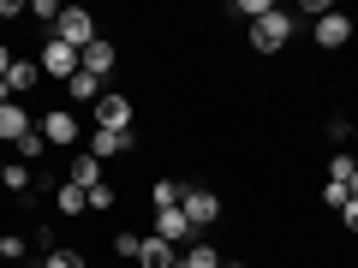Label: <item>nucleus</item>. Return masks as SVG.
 <instances>
[{"mask_svg":"<svg viewBox=\"0 0 358 268\" xmlns=\"http://www.w3.org/2000/svg\"><path fill=\"white\" fill-rule=\"evenodd\" d=\"M352 173H358V155H334V161H329V179H341V185H346Z\"/></svg>","mask_w":358,"mask_h":268,"instance_id":"obj_23","label":"nucleus"},{"mask_svg":"<svg viewBox=\"0 0 358 268\" xmlns=\"http://www.w3.org/2000/svg\"><path fill=\"white\" fill-rule=\"evenodd\" d=\"M42 72H48V77H60V84H72V77H78V66H84V54H78V48H66V42H42Z\"/></svg>","mask_w":358,"mask_h":268,"instance_id":"obj_3","label":"nucleus"},{"mask_svg":"<svg viewBox=\"0 0 358 268\" xmlns=\"http://www.w3.org/2000/svg\"><path fill=\"white\" fill-rule=\"evenodd\" d=\"M138 268H179V244H167V239H143L138 244Z\"/></svg>","mask_w":358,"mask_h":268,"instance_id":"obj_8","label":"nucleus"},{"mask_svg":"<svg viewBox=\"0 0 358 268\" xmlns=\"http://www.w3.org/2000/svg\"><path fill=\"white\" fill-rule=\"evenodd\" d=\"M66 89H72V102H84V107H96V102H102V96H108V89H102V77H90L84 66H78V77H72V84H66Z\"/></svg>","mask_w":358,"mask_h":268,"instance_id":"obj_15","label":"nucleus"},{"mask_svg":"<svg viewBox=\"0 0 358 268\" xmlns=\"http://www.w3.org/2000/svg\"><path fill=\"white\" fill-rule=\"evenodd\" d=\"M179 197H185V191H179L173 179H155V185H150V203H155V215H162V209H179Z\"/></svg>","mask_w":358,"mask_h":268,"instance_id":"obj_18","label":"nucleus"},{"mask_svg":"<svg viewBox=\"0 0 358 268\" xmlns=\"http://www.w3.org/2000/svg\"><path fill=\"white\" fill-rule=\"evenodd\" d=\"M221 268H239V262H221Z\"/></svg>","mask_w":358,"mask_h":268,"instance_id":"obj_32","label":"nucleus"},{"mask_svg":"<svg viewBox=\"0 0 358 268\" xmlns=\"http://www.w3.org/2000/svg\"><path fill=\"white\" fill-rule=\"evenodd\" d=\"M42 268H84V251H60V244H54Z\"/></svg>","mask_w":358,"mask_h":268,"instance_id":"obj_21","label":"nucleus"},{"mask_svg":"<svg viewBox=\"0 0 358 268\" xmlns=\"http://www.w3.org/2000/svg\"><path fill=\"white\" fill-rule=\"evenodd\" d=\"M6 256H24V239H18V232H0V262H6Z\"/></svg>","mask_w":358,"mask_h":268,"instance_id":"obj_24","label":"nucleus"},{"mask_svg":"<svg viewBox=\"0 0 358 268\" xmlns=\"http://www.w3.org/2000/svg\"><path fill=\"white\" fill-rule=\"evenodd\" d=\"M346 191H352V197H358V173H352V179H346Z\"/></svg>","mask_w":358,"mask_h":268,"instance_id":"obj_30","label":"nucleus"},{"mask_svg":"<svg viewBox=\"0 0 358 268\" xmlns=\"http://www.w3.org/2000/svg\"><path fill=\"white\" fill-rule=\"evenodd\" d=\"M179 209H185V221H192V227H215V221L227 215V209H221V197H215V191H203V185L179 197Z\"/></svg>","mask_w":358,"mask_h":268,"instance_id":"obj_5","label":"nucleus"},{"mask_svg":"<svg viewBox=\"0 0 358 268\" xmlns=\"http://www.w3.org/2000/svg\"><path fill=\"white\" fill-rule=\"evenodd\" d=\"M96 131H131V96H102V102L90 107Z\"/></svg>","mask_w":358,"mask_h":268,"instance_id":"obj_6","label":"nucleus"},{"mask_svg":"<svg viewBox=\"0 0 358 268\" xmlns=\"http://www.w3.org/2000/svg\"><path fill=\"white\" fill-rule=\"evenodd\" d=\"M352 42V18L346 13H322L317 18V48H346Z\"/></svg>","mask_w":358,"mask_h":268,"instance_id":"obj_7","label":"nucleus"},{"mask_svg":"<svg viewBox=\"0 0 358 268\" xmlns=\"http://www.w3.org/2000/svg\"><path fill=\"white\" fill-rule=\"evenodd\" d=\"M322 203H329V209H346V203H352V191H346L341 179H329V185H322Z\"/></svg>","mask_w":358,"mask_h":268,"instance_id":"obj_22","label":"nucleus"},{"mask_svg":"<svg viewBox=\"0 0 358 268\" xmlns=\"http://www.w3.org/2000/svg\"><path fill=\"white\" fill-rule=\"evenodd\" d=\"M36 72H42L36 60H13V72H6V89H13V96H24V89L36 84Z\"/></svg>","mask_w":358,"mask_h":268,"instance_id":"obj_17","label":"nucleus"},{"mask_svg":"<svg viewBox=\"0 0 358 268\" xmlns=\"http://www.w3.org/2000/svg\"><path fill=\"white\" fill-rule=\"evenodd\" d=\"M90 209H114V185H108V179L96 185V191H90Z\"/></svg>","mask_w":358,"mask_h":268,"instance_id":"obj_25","label":"nucleus"},{"mask_svg":"<svg viewBox=\"0 0 358 268\" xmlns=\"http://www.w3.org/2000/svg\"><path fill=\"white\" fill-rule=\"evenodd\" d=\"M54 42H66V48H78V54H84L90 42H96V18H90L84 6H66V13L54 18Z\"/></svg>","mask_w":358,"mask_h":268,"instance_id":"obj_2","label":"nucleus"},{"mask_svg":"<svg viewBox=\"0 0 358 268\" xmlns=\"http://www.w3.org/2000/svg\"><path fill=\"white\" fill-rule=\"evenodd\" d=\"M138 244H143L138 232H120V239H114V251H120V256H131V262H138Z\"/></svg>","mask_w":358,"mask_h":268,"instance_id":"obj_26","label":"nucleus"},{"mask_svg":"<svg viewBox=\"0 0 358 268\" xmlns=\"http://www.w3.org/2000/svg\"><path fill=\"white\" fill-rule=\"evenodd\" d=\"M0 179H6V161H0Z\"/></svg>","mask_w":358,"mask_h":268,"instance_id":"obj_31","label":"nucleus"},{"mask_svg":"<svg viewBox=\"0 0 358 268\" xmlns=\"http://www.w3.org/2000/svg\"><path fill=\"white\" fill-rule=\"evenodd\" d=\"M6 191H30V161H6V179H0Z\"/></svg>","mask_w":358,"mask_h":268,"instance_id":"obj_19","label":"nucleus"},{"mask_svg":"<svg viewBox=\"0 0 358 268\" xmlns=\"http://www.w3.org/2000/svg\"><path fill=\"white\" fill-rule=\"evenodd\" d=\"M114 66H120V48H114V42H102V36H96V42L84 48V72H90V77H108Z\"/></svg>","mask_w":358,"mask_h":268,"instance_id":"obj_11","label":"nucleus"},{"mask_svg":"<svg viewBox=\"0 0 358 268\" xmlns=\"http://www.w3.org/2000/svg\"><path fill=\"white\" fill-rule=\"evenodd\" d=\"M6 72H13V48H0V77H6Z\"/></svg>","mask_w":358,"mask_h":268,"instance_id":"obj_29","label":"nucleus"},{"mask_svg":"<svg viewBox=\"0 0 358 268\" xmlns=\"http://www.w3.org/2000/svg\"><path fill=\"white\" fill-rule=\"evenodd\" d=\"M192 221H185V209H162V215H155V239H167V244H185L192 239Z\"/></svg>","mask_w":358,"mask_h":268,"instance_id":"obj_10","label":"nucleus"},{"mask_svg":"<svg viewBox=\"0 0 358 268\" xmlns=\"http://www.w3.org/2000/svg\"><path fill=\"white\" fill-rule=\"evenodd\" d=\"M287 42H293V18H287L281 6H268V13L251 24V48L257 54H275V48H287Z\"/></svg>","mask_w":358,"mask_h":268,"instance_id":"obj_1","label":"nucleus"},{"mask_svg":"<svg viewBox=\"0 0 358 268\" xmlns=\"http://www.w3.org/2000/svg\"><path fill=\"white\" fill-rule=\"evenodd\" d=\"M66 179L84 185V191H96V185H102V161H96V155H72V161H66Z\"/></svg>","mask_w":358,"mask_h":268,"instance_id":"obj_13","label":"nucleus"},{"mask_svg":"<svg viewBox=\"0 0 358 268\" xmlns=\"http://www.w3.org/2000/svg\"><path fill=\"white\" fill-rule=\"evenodd\" d=\"M24 131H36V119H30L18 102H6V107H0V143H18Z\"/></svg>","mask_w":358,"mask_h":268,"instance_id":"obj_12","label":"nucleus"},{"mask_svg":"<svg viewBox=\"0 0 358 268\" xmlns=\"http://www.w3.org/2000/svg\"><path fill=\"white\" fill-rule=\"evenodd\" d=\"M221 262H227V256H221L215 244H192V251L179 256V268H221Z\"/></svg>","mask_w":358,"mask_h":268,"instance_id":"obj_16","label":"nucleus"},{"mask_svg":"<svg viewBox=\"0 0 358 268\" xmlns=\"http://www.w3.org/2000/svg\"><path fill=\"white\" fill-rule=\"evenodd\" d=\"M30 13H36V18H60L66 6H60V0H30Z\"/></svg>","mask_w":358,"mask_h":268,"instance_id":"obj_27","label":"nucleus"},{"mask_svg":"<svg viewBox=\"0 0 358 268\" xmlns=\"http://www.w3.org/2000/svg\"><path fill=\"white\" fill-rule=\"evenodd\" d=\"M36 131H42V143H48V149H72V143H78V114H66V107H48Z\"/></svg>","mask_w":358,"mask_h":268,"instance_id":"obj_4","label":"nucleus"},{"mask_svg":"<svg viewBox=\"0 0 358 268\" xmlns=\"http://www.w3.org/2000/svg\"><path fill=\"white\" fill-rule=\"evenodd\" d=\"M131 131H96V137H90V155H96V161H120V155H131Z\"/></svg>","mask_w":358,"mask_h":268,"instance_id":"obj_9","label":"nucleus"},{"mask_svg":"<svg viewBox=\"0 0 358 268\" xmlns=\"http://www.w3.org/2000/svg\"><path fill=\"white\" fill-rule=\"evenodd\" d=\"M341 221H346V232H358V197H352V203L341 209Z\"/></svg>","mask_w":358,"mask_h":268,"instance_id":"obj_28","label":"nucleus"},{"mask_svg":"<svg viewBox=\"0 0 358 268\" xmlns=\"http://www.w3.org/2000/svg\"><path fill=\"white\" fill-rule=\"evenodd\" d=\"M36 268H42V262H36Z\"/></svg>","mask_w":358,"mask_h":268,"instance_id":"obj_33","label":"nucleus"},{"mask_svg":"<svg viewBox=\"0 0 358 268\" xmlns=\"http://www.w3.org/2000/svg\"><path fill=\"white\" fill-rule=\"evenodd\" d=\"M18 155H24V161H42V155H48V143H42V131H24V137H18Z\"/></svg>","mask_w":358,"mask_h":268,"instance_id":"obj_20","label":"nucleus"},{"mask_svg":"<svg viewBox=\"0 0 358 268\" xmlns=\"http://www.w3.org/2000/svg\"><path fill=\"white\" fill-rule=\"evenodd\" d=\"M54 209H60V215H90V191H84V185H72V179H60Z\"/></svg>","mask_w":358,"mask_h":268,"instance_id":"obj_14","label":"nucleus"}]
</instances>
